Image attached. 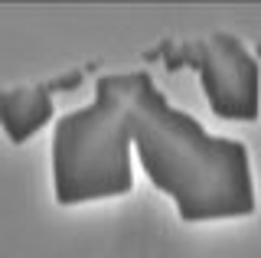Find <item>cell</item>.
I'll return each instance as SVG.
<instances>
[{"label":"cell","mask_w":261,"mask_h":258,"mask_svg":"<svg viewBox=\"0 0 261 258\" xmlns=\"http://www.w3.org/2000/svg\"><path fill=\"white\" fill-rule=\"evenodd\" d=\"M134 190L127 131V72H105L95 98L72 108L53 127V193L75 206Z\"/></svg>","instance_id":"2"},{"label":"cell","mask_w":261,"mask_h":258,"mask_svg":"<svg viewBox=\"0 0 261 258\" xmlns=\"http://www.w3.org/2000/svg\"><path fill=\"white\" fill-rule=\"evenodd\" d=\"M147 59H163L167 69L193 66L209 108L225 121H255L261 115V66L239 36L212 33L183 46H160Z\"/></svg>","instance_id":"3"},{"label":"cell","mask_w":261,"mask_h":258,"mask_svg":"<svg viewBox=\"0 0 261 258\" xmlns=\"http://www.w3.org/2000/svg\"><path fill=\"white\" fill-rule=\"evenodd\" d=\"M127 131L150 183L173 196L183 222L239 219L258 206L245 141L209 134L170 105L150 72H127Z\"/></svg>","instance_id":"1"},{"label":"cell","mask_w":261,"mask_h":258,"mask_svg":"<svg viewBox=\"0 0 261 258\" xmlns=\"http://www.w3.org/2000/svg\"><path fill=\"white\" fill-rule=\"evenodd\" d=\"M53 88L49 85H16L0 92V124L13 144L30 141L53 118Z\"/></svg>","instance_id":"4"}]
</instances>
